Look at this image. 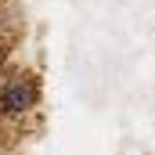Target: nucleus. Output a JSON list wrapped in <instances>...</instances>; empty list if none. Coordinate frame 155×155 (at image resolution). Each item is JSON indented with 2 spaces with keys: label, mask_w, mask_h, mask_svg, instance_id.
Listing matches in <instances>:
<instances>
[{
  "label": "nucleus",
  "mask_w": 155,
  "mask_h": 155,
  "mask_svg": "<svg viewBox=\"0 0 155 155\" xmlns=\"http://www.w3.org/2000/svg\"><path fill=\"white\" fill-rule=\"evenodd\" d=\"M40 108V83L29 72H7L0 87V116L7 126H25V119Z\"/></svg>",
  "instance_id": "f257e3e1"
}]
</instances>
